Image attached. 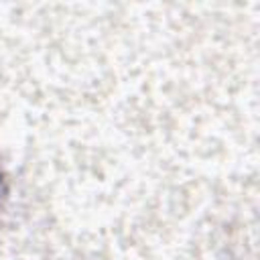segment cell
Instances as JSON below:
<instances>
[{
	"label": "cell",
	"mask_w": 260,
	"mask_h": 260,
	"mask_svg": "<svg viewBox=\"0 0 260 260\" xmlns=\"http://www.w3.org/2000/svg\"><path fill=\"white\" fill-rule=\"evenodd\" d=\"M6 193H8V189H6V179H4V173H2V169H0V207H2V203H4V199H6Z\"/></svg>",
	"instance_id": "cell-1"
}]
</instances>
